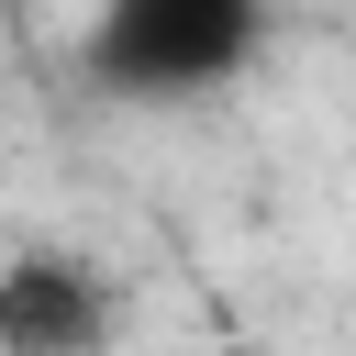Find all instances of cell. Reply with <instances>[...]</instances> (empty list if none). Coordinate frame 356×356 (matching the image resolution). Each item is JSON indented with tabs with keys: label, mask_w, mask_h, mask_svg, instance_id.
<instances>
[{
	"label": "cell",
	"mask_w": 356,
	"mask_h": 356,
	"mask_svg": "<svg viewBox=\"0 0 356 356\" xmlns=\"http://www.w3.org/2000/svg\"><path fill=\"white\" fill-rule=\"evenodd\" d=\"M100 334H111V300L89 267H67V256L0 267V356H89Z\"/></svg>",
	"instance_id": "cell-2"
},
{
	"label": "cell",
	"mask_w": 356,
	"mask_h": 356,
	"mask_svg": "<svg viewBox=\"0 0 356 356\" xmlns=\"http://www.w3.org/2000/svg\"><path fill=\"white\" fill-rule=\"evenodd\" d=\"M256 56V11L245 0H111L89 22V78L122 100H178L211 89Z\"/></svg>",
	"instance_id": "cell-1"
}]
</instances>
